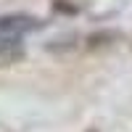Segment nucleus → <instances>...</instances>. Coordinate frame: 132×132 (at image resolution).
<instances>
[{
	"label": "nucleus",
	"mask_w": 132,
	"mask_h": 132,
	"mask_svg": "<svg viewBox=\"0 0 132 132\" xmlns=\"http://www.w3.org/2000/svg\"><path fill=\"white\" fill-rule=\"evenodd\" d=\"M45 27V21H40L35 16H24V13H11V16H0V35H24V32H37Z\"/></svg>",
	"instance_id": "nucleus-1"
},
{
	"label": "nucleus",
	"mask_w": 132,
	"mask_h": 132,
	"mask_svg": "<svg viewBox=\"0 0 132 132\" xmlns=\"http://www.w3.org/2000/svg\"><path fill=\"white\" fill-rule=\"evenodd\" d=\"M0 56L3 61H16L24 58V48H21V40L13 35H0Z\"/></svg>",
	"instance_id": "nucleus-2"
},
{
	"label": "nucleus",
	"mask_w": 132,
	"mask_h": 132,
	"mask_svg": "<svg viewBox=\"0 0 132 132\" xmlns=\"http://www.w3.org/2000/svg\"><path fill=\"white\" fill-rule=\"evenodd\" d=\"M122 37L119 32H108V29H103V32H93L90 37H87V50H103V48H111L114 42Z\"/></svg>",
	"instance_id": "nucleus-3"
},
{
	"label": "nucleus",
	"mask_w": 132,
	"mask_h": 132,
	"mask_svg": "<svg viewBox=\"0 0 132 132\" xmlns=\"http://www.w3.org/2000/svg\"><path fill=\"white\" fill-rule=\"evenodd\" d=\"M53 11H56V13H69V16L79 13V8L71 5V3H66V0H53Z\"/></svg>",
	"instance_id": "nucleus-4"
},
{
	"label": "nucleus",
	"mask_w": 132,
	"mask_h": 132,
	"mask_svg": "<svg viewBox=\"0 0 132 132\" xmlns=\"http://www.w3.org/2000/svg\"><path fill=\"white\" fill-rule=\"evenodd\" d=\"M87 132H98V129H87Z\"/></svg>",
	"instance_id": "nucleus-5"
}]
</instances>
